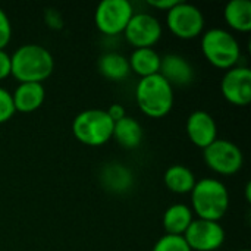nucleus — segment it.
<instances>
[{
    "label": "nucleus",
    "instance_id": "obj_1",
    "mask_svg": "<svg viewBox=\"0 0 251 251\" xmlns=\"http://www.w3.org/2000/svg\"><path fill=\"white\" fill-rule=\"evenodd\" d=\"M54 69L53 54L40 44L19 46L10 56V75L19 82H43Z\"/></svg>",
    "mask_w": 251,
    "mask_h": 251
},
{
    "label": "nucleus",
    "instance_id": "obj_2",
    "mask_svg": "<svg viewBox=\"0 0 251 251\" xmlns=\"http://www.w3.org/2000/svg\"><path fill=\"white\" fill-rule=\"evenodd\" d=\"M191 194V210L199 219L219 222L229 209L226 185L216 178L199 179Z\"/></svg>",
    "mask_w": 251,
    "mask_h": 251
},
{
    "label": "nucleus",
    "instance_id": "obj_3",
    "mask_svg": "<svg viewBox=\"0 0 251 251\" xmlns=\"http://www.w3.org/2000/svg\"><path fill=\"white\" fill-rule=\"evenodd\" d=\"M174 87L160 74L140 78L135 87V101L150 118L166 116L174 107Z\"/></svg>",
    "mask_w": 251,
    "mask_h": 251
},
{
    "label": "nucleus",
    "instance_id": "obj_4",
    "mask_svg": "<svg viewBox=\"0 0 251 251\" xmlns=\"http://www.w3.org/2000/svg\"><path fill=\"white\" fill-rule=\"evenodd\" d=\"M201 51L209 63L226 71L237 66L241 57L238 40L224 28H210L201 35Z\"/></svg>",
    "mask_w": 251,
    "mask_h": 251
},
{
    "label": "nucleus",
    "instance_id": "obj_5",
    "mask_svg": "<svg viewBox=\"0 0 251 251\" xmlns=\"http://www.w3.org/2000/svg\"><path fill=\"white\" fill-rule=\"evenodd\" d=\"M113 121L103 109H87L79 112L72 122L75 138L90 147H99L110 141Z\"/></svg>",
    "mask_w": 251,
    "mask_h": 251
},
{
    "label": "nucleus",
    "instance_id": "obj_6",
    "mask_svg": "<svg viewBox=\"0 0 251 251\" xmlns=\"http://www.w3.org/2000/svg\"><path fill=\"white\" fill-rule=\"evenodd\" d=\"M166 24L175 37L193 40L203 34L206 19L203 12L193 3L178 1L166 12Z\"/></svg>",
    "mask_w": 251,
    "mask_h": 251
},
{
    "label": "nucleus",
    "instance_id": "obj_7",
    "mask_svg": "<svg viewBox=\"0 0 251 251\" xmlns=\"http://www.w3.org/2000/svg\"><path fill=\"white\" fill-rule=\"evenodd\" d=\"M134 15V6L129 0H103L94 12V24L104 35H119L126 28Z\"/></svg>",
    "mask_w": 251,
    "mask_h": 251
},
{
    "label": "nucleus",
    "instance_id": "obj_8",
    "mask_svg": "<svg viewBox=\"0 0 251 251\" xmlns=\"http://www.w3.org/2000/svg\"><path fill=\"white\" fill-rule=\"evenodd\" d=\"M206 165L219 175H234L244 165V154L241 149L229 141L216 138L203 150Z\"/></svg>",
    "mask_w": 251,
    "mask_h": 251
},
{
    "label": "nucleus",
    "instance_id": "obj_9",
    "mask_svg": "<svg viewBox=\"0 0 251 251\" xmlns=\"http://www.w3.org/2000/svg\"><path fill=\"white\" fill-rule=\"evenodd\" d=\"M162 32L163 29L160 21L147 12H134L126 28L124 29L126 41L135 49L153 47L160 40Z\"/></svg>",
    "mask_w": 251,
    "mask_h": 251
},
{
    "label": "nucleus",
    "instance_id": "obj_10",
    "mask_svg": "<svg viewBox=\"0 0 251 251\" xmlns=\"http://www.w3.org/2000/svg\"><path fill=\"white\" fill-rule=\"evenodd\" d=\"M191 251H216L225 243V229L219 222L194 219L182 235Z\"/></svg>",
    "mask_w": 251,
    "mask_h": 251
},
{
    "label": "nucleus",
    "instance_id": "obj_11",
    "mask_svg": "<svg viewBox=\"0 0 251 251\" xmlns=\"http://www.w3.org/2000/svg\"><path fill=\"white\" fill-rule=\"evenodd\" d=\"M221 93L231 104L247 106L251 100L250 68L237 65L228 69L221 81Z\"/></svg>",
    "mask_w": 251,
    "mask_h": 251
},
{
    "label": "nucleus",
    "instance_id": "obj_12",
    "mask_svg": "<svg viewBox=\"0 0 251 251\" xmlns=\"http://www.w3.org/2000/svg\"><path fill=\"white\" fill-rule=\"evenodd\" d=\"M187 135L191 143L200 149H206L218 138V125L215 118L206 110H196L187 118Z\"/></svg>",
    "mask_w": 251,
    "mask_h": 251
},
{
    "label": "nucleus",
    "instance_id": "obj_13",
    "mask_svg": "<svg viewBox=\"0 0 251 251\" xmlns=\"http://www.w3.org/2000/svg\"><path fill=\"white\" fill-rule=\"evenodd\" d=\"M159 74L172 87H187L194 81L196 75L193 65L178 53H169L162 57Z\"/></svg>",
    "mask_w": 251,
    "mask_h": 251
},
{
    "label": "nucleus",
    "instance_id": "obj_14",
    "mask_svg": "<svg viewBox=\"0 0 251 251\" xmlns=\"http://www.w3.org/2000/svg\"><path fill=\"white\" fill-rule=\"evenodd\" d=\"M46 99V90L40 82H19L12 93L15 112L31 113L41 107Z\"/></svg>",
    "mask_w": 251,
    "mask_h": 251
},
{
    "label": "nucleus",
    "instance_id": "obj_15",
    "mask_svg": "<svg viewBox=\"0 0 251 251\" xmlns=\"http://www.w3.org/2000/svg\"><path fill=\"white\" fill-rule=\"evenodd\" d=\"M100 182L101 185L115 194L126 193L134 185V175L129 168L122 163L112 162L101 168L100 171Z\"/></svg>",
    "mask_w": 251,
    "mask_h": 251
},
{
    "label": "nucleus",
    "instance_id": "obj_16",
    "mask_svg": "<svg viewBox=\"0 0 251 251\" xmlns=\"http://www.w3.org/2000/svg\"><path fill=\"white\" fill-rule=\"evenodd\" d=\"M194 221V213L190 206L184 203H175L169 206L163 213V228L168 235L182 237L191 222Z\"/></svg>",
    "mask_w": 251,
    "mask_h": 251
},
{
    "label": "nucleus",
    "instance_id": "obj_17",
    "mask_svg": "<svg viewBox=\"0 0 251 251\" xmlns=\"http://www.w3.org/2000/svg\"><path fill=\"white\" fill-rule=\"evenodd\" d=\"M160 60H162V56L153 47L134 49V51L128 57L131 72L140 75L141 78L159 74Z\"/></svg>",
    "mask_w": 251,
    "mask_h": 251
},
{
    "label": "nucleus",
    "instance_id": "obj_18",
    "mask_svg": "<svg viewBox=\"0 0 251 251\" xmlns=\"http://www.w3.org/2000/svg\"><path fill=\"white\" fill-rule=\"evenodd\" d=\"M143 137L144 132L141 124L131 116H124L113 124L112 138H115L124 149H137L141 144Z\"/></svg>",
    "mask_w": 251,
    "mask_h": 251
},
{
    "label": "nucleus",
    "instance_id": "obj_19",
    "mask_svg": "<svg viewBox=\"0 0 251 251\" xmlns=\"http://www.w3.org/2000/svg\"><path fill=\"white\" fill-rule=\"evenodd\" d=\"M97 66H99V72L106 79L115 81V82L126 79L128 75L131 74L128 57H125L124 54H121L118 51L103 53L97 62Z\"/></svg>",
    "mask_w": 251,
    "mask_h": 251
},
{
    "label": "nucleus",
    "instance_id": "obj_20",
    "mask_svg": "<svg viewBox=\"0 0 251 251\" xmlns=\"http://www.w3.org/2000/svg\"><path fill=\"white\" fill-rule=\"evenodd\" d=\"M166 188L175 194H188L193 191L197 179L194 172L185 165H172L163 174Z\"/></svg>",
    "mask_w": 251,
    "mask_h": 251
},
{
    "label": "nucleus",
    "instance_id": "obj_21",
    "mask_svg": "<svg viewBox=\"0 0 251 251\" xmlns=\"http://www.w3.org/2000/svg\"><path fill=\"white\" fill-rule=\"evenodd\" d=\"M224 19L235 31L249 32L251 29L250 0H231L224 7Z\"/></svg>",
    "mask_w": 251,
    "mask_h": 251
},
{
    "label": "nucleus",
    "instance_id": "obj_22",
    "mask_svg": "<svg viewBox=\"0 0 251 251\" xmlns=\"http://www.w3.org/2000/svg\"><path fill=\"white\" fill-rule=\"evenodd\" d=\"M151 251H191L184 237L179 235H163L160 237Z\"/></svg>",
    "mask_w": 251,
    "mask_h": 251
},
{
    "label": "nucleus",
    "instance_id": "obj_23",
    "mask_svg": "<svg viewBox=\"0 0 251 251\" xmlns=\"http://www.w3.org/2000/svg\"><path fill=\"white\" fill-rule=\"evenodd\" d=\"M15 115V106L12 100V93L0 87V124L7 122Z\"/></svg>",
    "mask_w": 251,
    "mask_h": 251
},
{
    "label": "nucleus",
    "instance_id": "obj_24",
    "mask_svg": "<svg viewBox=\"0 0 251 251\" xmlns=\"http://www.w3.org/2000/svg\"><path fill=\"white\" fill-rule=\"evenodd\" d=\"M12 38V24L6 12L0 7V49H4Z\"/></svg>",
    "mask_w": 251,
    "mask_h": 251
},
{
    "label": "nucleus",
    "instance_id": "obj_25",
    "mask_svg": "<svg viewBox=\"0 0 251 251\" xmlns=\"http://www.w3.org/2000/svg\"><path fill=\"white\" fill-rule=\"evenodd\" d=\"M10 75V54L0 49V81Z\"/></svg>",
    "mask_w": 251,
    "mask_h": 251
},
{
    "label": "nucleus",
    "instance_id": "obj_26",
    "mask_svg": "<svg viewBox=\"0 0 251 251\" xmlns=\"http://www.w3.org/2000/svg\"><path fill=\"white\" fill-rule=\"evenodd\" d=\"M46 22H47L49 26H51L54 29H59V28L63 26V21H62L59 12H56V10H49L46 13Z\"/></svg>",
    "mask_w": 251,
    "mask_h": 251
},
{
    "label": "nucleus",
    "instance_id": "obj_27",
    "mask_svg": "<svg viewBox=\"0 0 251 251\" xmlns=\"http://www.w3.org/2000/svg\"><path fill=\"white\" fill-rule=\"evenodd\" d=\"M106 112H107V115L110 116V119H112L113 122H116V121L122 119L124 116H126L124 106H122V104H119V103H113V104L106 110Z\"/></svg>",
    "mask_w": 251,
    "mask_h": 251
},
{
    "label": "nucleus",
    "instance_id": "obj_28",
    "mask_svg": "<svg viewBox=\"0 0 251 251\" xmlns=\"http://www.w3.org/2000/svg\"><path fill=\"white\" fill-rule=\"evenodd\" d=\"M179 0H149L147 1V4L149 6H151V7H154V9H159V10H169V9H172L176 3H178Z\"/></svg>",
    "mask_w": 251,
    "mask_h": 251
},
{
    "label": "nucleus",
    "instance_id": "obj_29",
    "mask_svg": "<svg viewBox=\"0 0 251 251\" xmlns=\"http://www.w3.org/2000/svg\"><path fill=\"white\" fill-rule=\"evenodd\" d=\"M240 251H250V250H240Z\"/></svg>",
    "mask_w": 251,
    "mask_h": 251
}]
</instances>
